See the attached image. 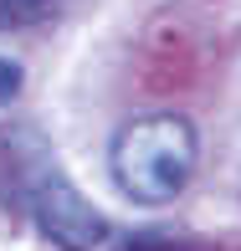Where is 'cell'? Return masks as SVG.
<instances>
[{"label":"cell","mask_w":241,"mask_h":251,"mask_svg":"<svg viewBox=\"0 0 241 251\" xmlns=\"http://www.w3.org/2000/svg\"><path fill=\"white\" fill-rule=\"evenodd\" d=\"M195 123L180 113H144V118L123 123L113 139L108 169L113 185L134 205H169L195 175Z\"/></svg>","instance_id":"1"},{"label":"cell","mask_w":241,"mask_h":251,"mask_svg":"<svg viewBox=\"0 0 241 251\" xmlns=\"http://www.w3.org/2000/svg\"><path fill=\"white\" fill-rule=\"evenodd\" d=\"M31 215H36L41 236H47L52 246H62V251H98L108 241L103 210L67 175H56V169H47V175L31 185Z\"/></svg>","instance_id":"2"},{"label":"cell","mask_w":241,"mask_h":251,"mask_svg":"<svg viewBox=\"0 0 241 251\" xmlns=\"http://www.w3.org/2000/svg\"><path fill=\"white\" fill-rule=\"evenodd\" d=\"M52 10V0H0V31H21L31 21H41Z\"/></svg>","instance_id":"3"},{"label":"cell","mask_w":241,"mask_h":251,"mask_svg":"<svg viewBox=\"0 0 241 251\" xmlns=\"http://www.w3.org/2000/svg\"><path fill=\"white\" fill-rule=\"evenodd\" d=\"M16 93H21V67L10 62V56H0V108H5Z\"/></svg>","instance_id":"4"}]
</instances>
